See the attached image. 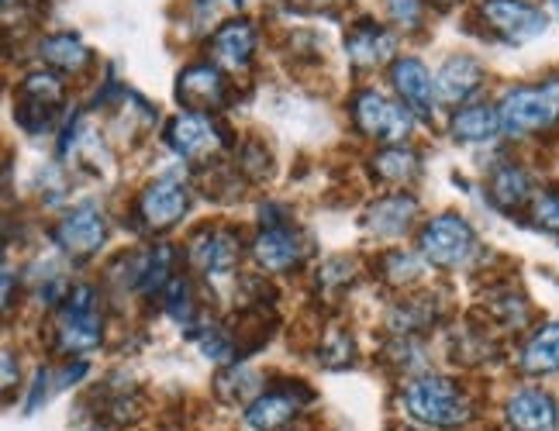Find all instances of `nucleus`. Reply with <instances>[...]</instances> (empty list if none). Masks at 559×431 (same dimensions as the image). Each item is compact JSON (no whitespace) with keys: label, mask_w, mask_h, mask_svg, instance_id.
<instances>
[{"label":"nucleus","mask_w":559,"mask_h":431,"mask_svg":"<svg viewBox=\"0 0 559 431\" xmlns=\"http://www.w3.org/2000/svg\"><path fill=\"white\" fill-rule=\"evenodd\" d=\"M514 362H519V373L528 380L559 376V321L535 325L519 345V359Z\"/></svg>","instance_id":"nucleus-19"},{"label":"nucleus","mask_w":559,"mask_h":431,"mask_svg":"<svg viewBox=\"0 0 559 431\" xmlns=\"http://www.w3.org/2000/svg\"><path fill=\"white\" fill-rule=\"evenodd\" d=\"M177 97H180V104L193 107V111H207V115L214 107H225L228 83H225L222 67H214L211 59L183 67L180 80H177Z\"/></svg>","instance_id":"nucleus-16"},{"label":"nucleus","mask_w":559,"mask_h":431,"mask_svg":"<svg viewBox=\"0 0 559 431\" xmlns=\"http://www.w3.org/2000/svg\"><path fill=\"white\" fill-rule=\"evenodd\" d=\"M231 4H242V0H231Z\"/></svg>","instance_id":"nucleus-37"},{"label":"nucleus","mask_w":559,"mask_h":431,"mask_svg":"<svg viewBox=\"0 0 559 431\" xmlns=\"http://www.w3.org/2000/svg\"><path fill=\"white\" fill-rule=\"evenodd\" d=\"M487 314H490V325H498L504 332H522V328H528L532 304L522 290H501L490 297Z\"/></svg>","instance_id":"nucleus-28"},{"label":"nucleus","mask_w":559,"mask_h":431,"mask_svg":"<svg viewBox=\"0 0 559 431\" xmlns=\"http://www.w3.org/2000/svg\"><path fill=\"white\" fill-rule=\"evenodd\" d=\"M67 100V86L56 73H28L17 86V104H14V118L25 132L38 135V132H52L56 111Z\"/></svg>","instance_id":"nucleus-8"},{"label":"nucleus","mask_w":559,"mask_h":431,"mask_svg":"<svg viewBox=\"0 0 559 431\" xmlns=\"http://www.w3.org/2000/svg\"><path fill=\"white\" fill-rule=\"evenodd\" d=\"M501 132L511 139H535L559 124V76L519 83L498 100Z\"/></svg>","instance_id":"nucleus-2"},{"label":"nucleus","mask_w":559,"mask_h":431,"mask_svg":"<svg viewBox=\"0 0 559 431\" xmlns=\"http://www.w3.org/2000/svg\"><path fill=\"white\" fill-rule=\"evenodd\" d=\"M401 404L412 421L425 428H463L473 418V400L453 376L421 373L404 383Z\"/></svg>","instance_id":"nucleus-1"},{"label":"nucleus","mask_w":559,"mask_h":431,"mask_svg":"<svg viewBox=\"0 0 559 431\" xmlns=\"http://www.w3.org/2000/svg\"><path fill=\"white\" fill-rule=\"evenodd\" d=\"M386 17L404 32H418L425 25V4L421 0H386Z\"/></svg>","instance_id":"nucleus-33"},{"label":"nucleus","mask_w":559,"mask_h":431,"mask_svg":"<svg viewBox=\"0 0 559 431\" xmlns=\"http://www.w3.org/2000/svg\"><path fill=\"white\" fill-rule=\"evenodd\" d=\"M432 4H439V8H449V4H456V0H432Z\"/></svg>","instance_id":"nucleus-36"},{"label":"nucleus","mask_w":559,"mask_h":431,"mask_svg":"<svg viewBox=\"0 0 559 431\" xmlns=\"http://www.w3.org/2000/svg\"><path fill=\"white\" fill-rule=\"evenodd\" d=\"M353 335L346 332H332L325 342H321V352H318V362H325L329 370H342V366L353 362Z\"/></svg>","instance_id":"nucleus-32"},{"label":"nucleus","mask_w":559,"mask_h":431,"mask_svg":"<svg viewBox=\"0 0 559 431\" xmlns=\"http://www.w3.org/2000/svg\"><path fill=\"white\" fill-rule=\"evenodd\" d=\"M190 211V187L180 180L177 172L156 177L153 183H145L142 193L135 197V225L142 231H169L174 225L183 222V214Z\"/></svg>","instance_id":"nucleus-7"},{"label":"nucleus","mask_w":559,"mask_h":431,"mask_svg":"<svg viewBox=\"0 0 559 431\" xmlns=\"http://www.w3.org/2000/svg\"><path fill=\"white\" fill-rule=\"evenodd\" d=\"M501 415L508 431H559V397L546 386L525 383L508 394Z\"/></svg>","instance_id":"nucleus-11"},{"label":"nucleus","mask_w":559,"mask_h":431,"mask_svg":"<svg viewBox=\"0 0 559 431\" xmlns=\"http://www.w3.org/2000/svg\"><path fill=\"white\" fill-rule=\"evenodd\" d=\"M391 86L397 91V100L412 107L415 118H432L436 115V104H439V94H436V76L428 73V67L415 56H404V59H394L391 67Z\"/></svg>","instance_id":"nucleus-15"},{"label":"nucleus","mask_w":559,"mask_h":431,"mask_svg":"<svg viewBox=\"0 0 559 431\" xmlns=\"http://www.w3.org/2000/svg\"><path fill=\"white\" fill-rule=\"evenodd\" d=\"M370 169L380 183L404 187L421 172V156L415 153V148H407L404 142H394V145H383L380 153H373Z\"/></svg>","instance_id":"nucleus-26"},{"label":"nucleus","mask_w":559,"mask_h":431,"mask_svg":"<svg viewBox=\"0 0 559 431\" xmlns=\"http://www.w3.org/2000/svg\"><path fill=\"white\" fill-rule=\"evenodd\" d=\"M187 259L193 273H201L207 279H225L235 273L242 259V242L235 239V231L225 228H204L193 235V242L187 249Z\"/></svg>","instance_id":"nucleus-13"},{"label":"nucleus","mask_w":559,"mask_h":431,"mask_svg":"<svg viewBox=\"0 0 559 431\" xmlns=\"http://www.w3.org/2000/svg\"><path fill=\"white\" fill-rule=\"evenodd\" d=\"M394 35L373 17H359L346 35V56L356 70H380L394 59Z\"/></svg>","instance_id":"nucleus-18"},{"label":"nucleus","mask_w":559,"mask_h":431,"mask_svg":"<svg viewBox=\"0 0 559 431\" xmlns=\"http://www.w3.org/2000/svg\"><path fill=\"white\" fill-rule=\"evenodd\" d=\"M439 318V308L432 297H418V294H404V300H397L394 311H391V328L401 335V338H412L418 332H428L436 325Z\"/></svg>","instance_id":"nucleus-27"},{"label":"nucleus","mask_w":559,"mask_h":431,"mask_svg":"<svg viewBox=\"0 0 559 431\" xmlns=\"http://www.w3.org/2000/svg\"><path fill=\"white\" fill-rule=\"evenodd\" d=\"M535 190L539 187H535V177L528 172V166L514 163V159L493 166L490 177H487V197L501 214L525 211L535 197Z\"/></svg>","instance_id":"nucleus-17"},{"label":"nucleus","mask_w":559,"mask_h":431,"mask_svg":"<svg viewBox=\"0 0 559 431\" xmlns=\"http://www.w3.org/2000/svg\"><path fill=\"white\" fill-rule=\"evenodd\" d=\"M305 404H311L308 386H300V383L266 386V391L246 407V424L252 431H280L305 411Z\"/></svg>","instance_id":"nucleus-12"},{"label":"nucleus","mask_w":559,"mask_h":431,"mask_svg":"<svg viewBox=\"0 0 559 431\" xmlns=\"http://www.w3.org/2000/svg\"><path fill=\"white\" fill-rule=\"evenodd\" d=\"M214 391H218V397L228 400V404H246L249 407L255 397L266 391V383H263L260 373L249 370V366H235V370H228V373L218 376Z\"/></svg>","instance_id":"nucleus-29"},{"label":"nucleus","mask_w":559,"mask_h":431,"mask_svg":"<svg viewBox=\"0 0 559 431\" xmlns=\"http://www.w3.org/2000/svg\"><path fill=\"white\" fill-rule=\"evenodd\" d=\"M449 128H453V139L466 142V145H484V142H493L498 135H504L498 104H463V107H456Z\"/></svg>","instance_id":"nucleus-24"},{"label":"nucleus","mask_w":559,"mask_h":431,"mask_svg":"<svg viewBox=\"0 0 559 431\" xmlns=\"http://www.w3.org/2000/svg\"><path fill=\"white\" fill-rule=\"evenodd\" d=\"M174 263H177V252L169 246H148V249H142V252H135L132 259H128L124 284H132V290H139L142 297L166 294V287L177 279Z\"/></svg>","instance_id":"nucleus-21"},{"label":"nucleus","mask_w":559,"mask_h":431,"mask_svg":"<svg viewBox=\"0 0 559 431\" xmlns=\"http://www.w3.org/2000/svg\"><path fill=\"white\" fill-rule=\"evenodd\" d=\"M353 111V124L359 135H367L373 142H383V145H394V142H404L407 135H412L415 128V115L412 107L386 97L380 91H373V86H367V91H359L349 104Z\"/></svg>","instance_id":"nucleus-6"},{"label":"nucleus","mask_w":559,"mask_h":431,"mask_svg":"<svg viewBox=\"0 0 559 431\" xmlns=\"http://www.w3.org/2000/svg\"><path fill=\"white\" fill-rule=\"evenodd\" d=\"M255 46H260V38H255L252 21L231 17V21H225V25L211 35V59H214V67L239 73V70H249V62L255 56Z\"/></svg>","instance_id":"nucleus-20"},{"label":"nucleus","mask_w":559,"mask_h":431,"mask_svg":"<svg viewBox=\"0 0 559 431\" xmlns=\"http://www.w3.org/2000/svg\"><path fill=\"white\" fill-rule=\"evenodd\" d=\"M56 246L67 252L70 259H91L104 249L107 242V218L97 204H76L70 207L52 228Z\"/></svg>","instance_id":"nucleus-10"},{"label":"nucleus","mask_w":559,"mask_h":431,"mask_svg":"<svg viewBox=\"0 0 559 431\" xmlns=\"http://www.w3.org/2000/svg\"><path fill=\"white\" fill-rule=\"evenodd\" d=\"M38 56L49 70L59 73H83L94 62L91 46H83V38L73 32H56L38 41Z\"/></svg>","instance_id":"nucleus-25"},{"label":"nucleus","mask_w":559,"mask_h":431,"mask_svg":"<svg viewBox=\"0 0 559 431\" xmlns=\"http://www.w3.org/2000/svg\"><path fill=\"white\" fill-rule=\"evenodd\" d=\"M166 145L183 163H207L228 145V135L207 111H187L166 128Z\"/></svg>","instance_id":"nucleus-9"},{"label":"nucleus","mask_w":559,"mask_h":431,"mask_svg":"<svg viewBox=\"0 0 559 431\" xmlns=\"http://www.w3.org/2000/svg\"><path fill=\"white\" fill-rule=\"evenodd\" d=\"M418 252L428 266L436 270H463L473 263V255L480 252L477 231L463 218V214H436L418 231Z\"/></svg>","instance_id":"nucleus-3"},{"label":"nucleus","mask_w":559,"mask_h":431,"mask_svg":"<svg viewBox=\"0 0 559 431\" xmlns=\"http://www.w3.org/2000/svg\"><path fill=\"white\" fill-rule=\"evenodd\" d=\"M11 386H14V352L8 349L4 352V391H8V397H11Z\"/></svg>","instance_id":"nucleus-34"},{"label":"nucleus","mask_w":559,"mask_h":431,"mask_svg":"<svg viewBox=\"0 0 559 431\" xmlns=\"http://www.w3.org/2000/svg\"><path fill=\"white\" fill-rule=\"evenodd\" d=\"M477 17L490 38L514 49L528 46L549 28V14L532 0H480Z\"/></svg>","instance_id":"nucleus-5"},{"label":"nucleus","mask_w":559,"mask_h":431,"mask_svg":"<svg viewBox=\"0 0 559 431\" xmlns=\"http://www.w3.org/2000/svg\"><path fill=\"white\" fill-rule=\"evenodd\" d=\"M528 222L539 231L559 235V183L535 190V197L528 204Z\"/></svg>","instance_id":"nucleus-30"},{"label":"nucleus","mask_w":559,"mask_h":431,"mask_svg":"<svg viewBox=\"0 0 559 431\" xmlns=\"http://www.w3.org/2000/svg\"><path fill=\"white\" fill-rule=\"evenodd\" d=\"M380 276L386 279L391 287H407V284H415V279L421 276V266H418V259L412 252H386L380 259Z\"/></svg>","instance_id":"nucleus-31"},{"label":"nucleus","mask_w":559,"mask_h":431,"mask_svg":"<svg viewBox=\"0 0 559 431\" xmlns=\"http://www.w3.org/2000/svg\"><path fill=\"white\" fill-rule=\"evenodd\" d=\"M305 252H308V242L300 239L290 222L260 225V231H255V239H252V259H255V266L266 270V273L297 270Z\"/></svg>","instance_id":"nucleus-14"},{"label":"nucleus","mask_w":559,"mask_h":431,"mask_svg":"<svg viewBox=\"0 0 559 431\" xmlns=\"http://www.w3.org/2000/svg\"><path fill=\"white\" fill-rule=\"evenodd\" d=\"M487 80V70L480 59L473 56H449L439 73H436V94H439V104H456L463 107L473 94H480V86Z\"/></svg>","instance_id":"nucleus-22"},{"label":"nucleus","mask_w":559,"mask_h":431,"mask_svg":"<svg viewBox=\"0 0 559 431\" xmlns=\"http://www.w3.org/2000/svg\"><path fill=\"white\" fill-rule=\"evenodd\" d=\"M52 342L56 352H67L83 359L87 352H94L104 335V321L97 311V294L94 287H70L67 297H62L59 314L52 321Z\"/></svg>","instance_id":"nucleus-4"},{"label":"nucleus","mask_w":559,"mask_h":431,"mask_svg":"<svg viewBox=\"0 0 559 431\" xmlns=\"http://www.w3.org/2000/svg\"><path fill=\"white\" fill-rule=\"evenodd\" d=\"M415 214H418V201L412 193H386V197L370 204L367 228L377 239H397V235H404L407 225L415 222Z\"/></svg>","instance_id":"nucleus-23"},{"label":"nucleus","mask_w":559,"mask_h":431,"mask_svg":"<svg viewBox=\"0 0 559 431\" xmlns=\"http://www.w3.org/2000/svg\"><path fill=\"white\" fill-rule=\"evenodd\" d=\"M546 4H549V11H552V14L559 17V0H546Z\"/></svg>","instance_id":"nucleus-35"},{"label":"nucleus","mask_w":559,"mask_h":431,"mask_svg":"<svg viewBox=\"0 0 559 431\" xmlns=\"http://www.w3.org/2000/svg\"><path fill=\"white\" fill-rule=\"evenodd\" d=\"M87 431H100V428H87Z\"/></svg>","instance_id":"nucleus-38"}]
</instances>
